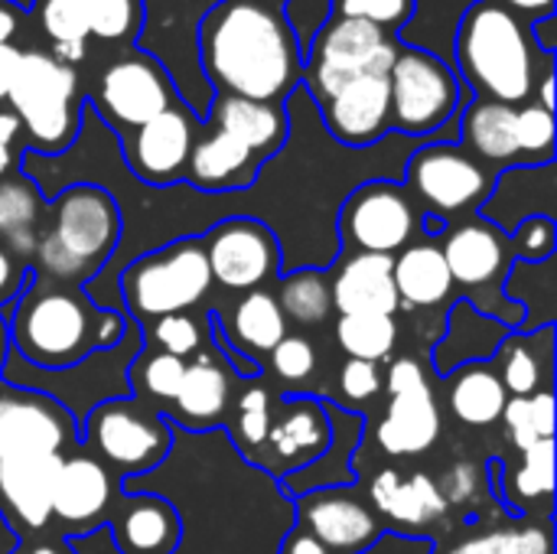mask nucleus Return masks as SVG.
Wrapping results in <instances>:
<instances>
[{"label": "nucleus", "instance_id": "423d86ee", "mask_svg": "<svg viewBox=\"0 0 557 554\" xmlns=\"http://www.w3.org/2000/svg\"><path fill=\"white\" fill-rule=\"evenodd\" d=\"M398 49L401 39L395 33L352 16H326L307 42L300 82L310 88L313 101L323 104L359 75H388Z\"/></svg>", "mask_w": 557, "mask_h": 554}, {"label": "nucleus", "instance_id": "9d476101", "mask_svg": "<svg viewBox=\"0 0 557 554\" xmlns=\"http://www.w3.org/2000/svg\"><path fill=\"white\" fill-rule=\"evenodd\" d=\"M405 189L434 219H454L480 209L496 183V173L467 153L460 144H428L405 170Z\"/></svg>", "mask_w": 557, "mask_h": 554}, {"label": "nucleus", "instance_id": "c756f323", "mask_svg": "<svg viewBox=\"0 0 557 554\" xmlns=\"http://www.w3.org/2000/svg\"><path fill=\"white\" fill-rule=\"evenodd\" d=\"M506 336L509 333L496 317L480 313L470 300H460L450 310L447 336L441 340V346L434 353V366H437V372L450 376L454 369H463L470 362H486L490 356H496V349L503 346Z\"/></svg>", "mask_w": 557, "mask_h": 554}, {"label": "nucleus", "instance_id": "4468645a", "mask_svg": "<svg viewBox=\"0 0 557 554\" xmlns=\"http://www.w3.org/2000/svg\"><path fill=\"white\" fill-rule=\"evenodd\" d=\"M209 274L225 291H255L281 268V248L268 225L255 219H228L209 229L202 242Z\"/></svg>", "mask_w": 557, "mask_h": 554}, {"label": "nucleus", "instance_id": "0eeeda50", "mask_svg": "<svg viewBox=\"0 0 557 554\" xmlns=\"http://www.w3.org/2000/svg\"><path fill=\"white\" fill-rule=\"evenodd\" d=\"M209 287H212L209 261L202 242L196 238H180L160 251L137 258L121 278L127 310L137 320H150V323L160 317L186 313L209 294Z\"/></svg>", "mask_w": 557, "mask_h": 554}, {"label": "nucleus", "instance_id": "f8f14e48", "mask_svg": "<svg viewBox=\"0 0 557 554\" xmlns=\"http://www.w3.org/2000/svg\"><path fill=\"white\" fill-rule=\"evenodd\" d=\"M78 441L72 411L29 385H0V460L62 457Z\"/></svg>", "mask_w": 557, "mask_h": 554}, {"label": "nucleus", "instance_id": "49530a36", "mask_svg": "<svg viewBox=\"0 0 557 554\" xmlns=\"http://www.w3.org/2000/svg\"><path fill=\"white\" fill-rule=\"evenodd\" d=\"M271 366L274 376L287 385H304L317 372V349L307 336H284L271 349Z\"/></svg>", "mask_w": 557, "mask_h": 554}, {"label": "nucleus", "instance_id": "473e14b6", "mask_svg": "<svg viewBox=\"0 0 557 554\" xmlns=\"http://www.w3.org/2000/svg\"><path fill=\"white\" fill-rule=\"evenodd\" d=\"M447 402L454 418L463 421L467 428H490L503 418L509 392L490 362H470L457 369Z\"/></svg>", "mask_w": 557, "mask_h": 554}, {"label": "nucleus", "instance_id": "a878e982", "mask_svg": "<svg viewBox=\"0 0 557 554\" xmlns=\"http://www.w3.org/2000/svg\"><path fill=\"white\" fill-rule=\"evenodd\" d=\"M271 421L274 424L264 438V447L284 467H310L330 451V411L317 398H290Z\"/></svg>", "mask_w": 557, "mask_h": 554}, {"label": "nucleus", "instance_id": "2eb2a0df", "mask_svg": "<svg viewBox=\"0 0 557 554\" xmlns=\"http://www.w3.org/2000/svg\"><path fill=\"white\" fill-rule=\"evenodd\" d=\"M199 127H202V121L180 101V104L160 111L157 118H150L147 124H140L137 131L121 134L124 157H127L134 176H140L150 186H170V183L183 180Z\"/></svg>", "mask_w": 557, "mask_h": 554}, {"label": "nucleus", "instance_id": "20e7f679", "mask_svg": "<svg viewBox=\"0 0 557 554\" xmlns=\"http://www.w3.org/2000/svg\"><path fill=\"white\" fill-rule=\"evenodd\" d=\"M117 235L121 209L114 196L101 186L78 183L55 196L52 222L36 238V255L42 271L65 287L91 278L114 251Z\"/></svg>", "mask_w": 557, "mask_h": 554}, {"label": "nucleus", "instance_id": "37998d69", "mask_svg": "<svg viewBox=\"0 0 557 554\" xmlns=\"http://www.w3.org/2000/svg\"><path fill=\"white\" fill-rule=\"evenodd\" d=\"M519 150L522 167H542L555 160V111L529 101L519 104Z\"/></svg>", "mask_w": 557, "mask_h": 554}, {"label": "nucleus", "instance_id": "f704fd0d", "mask_svg": "<svg viewBox=\"0 0 557 554\" xmlns=\"http://www.w3.org/2000/svg\"><path fill=\"white\" fill-rule=\"evenodd\" d=\"M228 333L238 349L271 353L287 336V320L268 291H248L235 300L228 317Z\"/></svg>", "mask_w": 557, "mask_h": 554}, {"label": "nucleus", "instance_id": "4c0bfd02", "mask_svg": "<svg viewBox=\"0 0 557 554\" xmlns=\"http://www.w3.org/2000/svg\"><path fill=\"white\" fill-rule=\"evenodd\" d=\"M277 307L284 313V320H294L300 327H317L330 317L333 310V297H330V281L313 271L304 268L297 274H287L277 287Z\"/></svg>", "mask_w": 557, "mask_h": 554}, {"label": "nucleus", "instance_id": "dca6fc26", "mask_svg": "<svg viewBox=\"0 0 557 554\" xmlns=\"http://www.w3.org/2000/svg\"><path fill=\"white\" fill-rule=\"evenodd\" d=\"M441 251H444L454 284L467 291H486V294H499L516 261L509 235L496 229L493 222H486L483 216L450 225L444 232Z\"/></svg>", "mask_w": 557, "mask_h": 554}, {"label": "nucleus", "instance_id": "0e129e2a", "mask_svg": "<svg viewBox=\"0 0 557 554\" xmlns=\"http://www.w3.org/2000/svg\"><path fill=\"white\" fill-rule=\"evenodd\" d=\"M7 167H10V147H7V144H0V176L7 173Z\"/></svg>", "mask_w": 557, "mask_h": 554}, {"label": "nucleus", "instance_id": "a18cd8bd", "mask_svg": "<svg viewBox=\"0 0 557 554\" xmlns=\"http://www.w3.org/2000/svg\"><path fill=\"white\" fill-rule=\"evenodd\" d=\"M418 0H330V16L366 20L385 33H401L414 20Z\"/></svg>", "mask_w": 557, "mask_h": 554}, {"label": "nucleus", "instance_id": "cd10ccee", "mask_svg": "<svg viewBox=\"0 0 557 554\" xmlns=\"http://www.w3.org/2000/svg\"><path fill=\"white\" fill-rule=\"evenodd\" d=\"M111 532L121 554H173L180 545V516L160 496H127L114 519Z\"/></svg>", "mask_w": 557, "mask_h": 554}, {"label": "nucleus", "instance_id": "338daca9", "mask_svg": "<svg viewBox=\"0 0 557 554\" xmlns=\"http://www.w3.org/2000/svg\"><path fill=\"white\" fill-rule=\"evenodd\" d=\"M258 3H271V7H284L287 0H258Z\"/></svg>", "mask_w": 557, "mask_h": 554}, {"label": "nucleus", "instance_id": "f257e3e1", "mask_svg": "<svg viewBox=\"0 0 557 554\" xmlns=\"http://www.w3.org/2000/svg\"><path fill=\"white\" fill-rule=\"evenodd\" d=\"M199 62L215 95L284 104L304 75V42L284 7L222 0L199 23Z\"/></svg>", "mask_w": 557, "mask_h": 554}, {"label": "nucleus", "instance_id": "7c9ffc66", "mask_svg": "<svg viewBox=\"0 0 557 554\" xmlns=\"http://www.w3.org/2000/svg\"><path fill=\"white\" fill-rule=\"evenodd\" d=\"M392 278H395L398 304H405L408 310L437 307L454 294V278L444 261V251L431 238L405 245L401 255L395 258Z\"/></svg>", "mask_w": 557, "mask_h": 554}, {"label": "nucleus", "instance_id": "ddd939ff", "mask_svg": "<svg viewBox=\"0 0 557 554\" xmlns=\"http://www.w3.org/2000/svg\"><path fill=\"white\" fill-rule=\"evenodd\" d=\"M339 232L343 242L356 251L395 255L411 245L418 232L414 199L401 183L392 180L362 183L339 212Z\"/></svg>", "mask_w": 557, "mask_h": 554}, {"label": "nucleus", "instance_id": "4d7b16f0", "mask_svg": "<svg viewBox=\"0 0 557 554\" xmlns=\"http://www.w3.org/2000/svg\"><path fill=\"white\" fill-rule=\"evenodd\" d=\"M20 52H23V49H16L13 42L0 46V101H3V98H7V91H10V82H13V72H16Z\"/></svg>", "mask_w": 557, "mask_h": 554}, {"label": "nucleus", "instance_id": "5701e85b", "mask_svg": "<svg viewBox=\"0 0 557 554\" xmlns=\"http://www.w3.org/2000/svg\"><path fill=\"white\" fill-rule=\"evenodd\" d=\"M532 216L555 219V167H509L483 202V219L506 235Z\"/></svg>", "mask_w": 557, "mask_h": 554}, {"label": "nucleus", "instance_id": "69168bd1", "mask_svg": "<svg viewBox=\"0 0 557 554\" xmlns=\"http://www.w3.org/2000/svg\"><path fill=\"white\" fill-rule=\"evenodd\" d=\"M3 356H7V333H3V323H0V366H3Z\"/></svg>", "mask_w": 557, "mask_h": 554}, {"label": "nucleus", "instance_id": "864d4df0", "mask_svg": "<svg viewBox=\"0 0 557 554\" xmlns=\"http://www.w3.org/2000/svg\"><path fill=\"white\" fill-rule=\"evenodd\" d=\"M503 418H506L509 438H512V444L519 447V454H522V451H529L532 444H539V438H535V431H532L529 398H509V402H506Z\"/></svg>", "mask_w": 557, "mask_h": 554}, {"label": "nucleus", "instance_id": "8fccbe9b", "mask_svg": "<svg viewBox=\"0 0 557 554\" xmlns=\"http://www.w3.org/2000/svg\"><path fill=\"white\" fill-rule=\"evenodd\" d=\"M271 431V408H268V392L251 389L238 398L235 411V434L248 447H261Z\"/></svg>", "mask_w": 557, "mask_h": 554}, {"label": "nucleus", "instance_id": "bf43d9fd", "mask_svg": "<svg viewBox=\"0 0 557 554\" xmlns=\"http://www.w3.org/2000/svg\"><path fill=\"white\" fill-rule=\"evenodd\" d=\"M535 95H539V101H535V104H542L545 111H555V69H548V72L539 78ZM535 95H532V98H535Z\"/></svg>", "mask_w": 557, "mask_h": 554}, {"label": "nucleus", "instance_id": "9b49d317", "mask_svg": "<svg viewBox=\"0 0 557 554\" xmlns=\"http://www.w3.org/2000/svg\"><path fill=\"white\" fill-rule=\"evenodd\" d=\"M85 438L95 454L121 473H147L170 454V428L140 402L114 398L88 415Z\"/></svg>", "mask_w": 557, "mask_h": 554}, {"label": "nucleus", "instance_id": "a211bd4d", "mask_svg": "<svg viewBox=\"0 0 557 554\" xmlns=\"http://www.w3.org/2000/svg\"><path fill=\"white\" fill-rule=\"evenodd\" d=\"M320 114L326 131L346 147H369L392 131V95L388 75H359L333 91Z\"/></svg>", "mask_w": 557, "mask_h": 554}, {"label": "nucleus", "instance_id": "f03ea898", "mask_svg": "<svg viewBox=\"0 0 557 554\" xmlns=\"http://www.w3.org/2000/svg\"><path fill=\"white\" fill-rule=\"evenodd\" d=\"M457 69L476 98L519 108L535 101V85L555 69V56L539 49L532 23L493 0H476L457 26Z\"/></svg>", "mask_w": 557, "mask_h": 554}, {"label": "nucleus", "instance_id": "09e8293b", "mask_svg": "<svg viewBox=\"0 0 557 554\" xmlns=\"http://www.w3.org/2000/svg\"><path fill=\"white\" fill-rule=\"evenodd\" d=\"M555 242V219H548V216H532V219H525L522 225H516L509 232V245H512V255L519 261H545V258H552Z\"/></svg>", "mask_w": 557, "mask_h": 554}, {"label": "nucleus", "instance_id": "39448f33", "mask_svg": "<svg viewBox=\"0 0 557 554\" xmlns=\"http://www.w3.org/2000/svg\"><path fill=\"white\" fill-rule=\"evenodd\" d=\"M7 98L20 127L29 134V144L39 153H62L78 137L82 127L78 72L59 62L55 56L39 49L20 52Z\"/></svg>", "mask_w": 557, "mask_h": 554}, {"label": "nucleus", "instance_id": "5fc2aeb1", "mask_svg": "<svg viewBox=\"0 0 557 554\" xmlns=\"http://www.w3.org/2000/svg\"><path fill=\"white\" fill-rule=\"evenodd\" d=\"M493 3L506 7L509 13H516L519 20H525V23H532V26H535L539 20L555 16L557 0H493Z\"/></svg>", "mask_w": 557, "mask_h": 554}, {"label": "nucleus", "instance_id": "052dcab7", "mask_svg": "<svg viewBox=\"0 0 557 554\" xmlns=\"http://www.w3.org/2000/svg\"><path fill=\"white\" fill-rule=\"evenodd\" d=\"M13 278H16V264H13V258L0 248V297L13 291Z\"/></svg>", "mask_w": 557, "mask_h": 554}, {"label": "nucleus", "instance_id": "1a4fd4ad", "mask_svg": "<svg viewBox=\"0 0 557 554\" xmlns=\"http://www.w3.org/2000/svg\"><path fill=\"white\" fill-rule=\"evenodd\" d=\"M91 104L98 108L104 124L131 134L160 111L180 104V91L160 59L131 46L98 72Z\"/></svg>", "mask_w": 557, "mask_h": 554}, {"label": "nucleus", "instance_id": "3c124183", "mask_svg": "<svg viewBox=\"0 0 557 554\" xmlns=\"http://www.w3.org/2000/svg\"><path fill=\"white\" fill-rule=\"evenodd\" d=\"M379 392H382L379 366L359 362V359H346V366L339 369V395L349 398V402H369Z\"/></svg>", "mask_w": 557, "mask_h": 554}, {"label": "nucleus", "instance_id": "6e6d98bb", "mask_svg": "<svg viewBox=\"0 0 557 554\" xmlns=\"http://www.w3.org/2000/svg\"><path fill=\"white\" fill-rule=\"evenodd\" d=\"M281 554H333L323 542H317L307 529H294L284 545H281Z\"/></svg>", "mask_w": 557, "mask_h": 554}, {"label": "nucleus", "instance_id": "a19ab883", "mask_svg": "<svg viewBox=\"0 0 557 554\" xmlns=\"http://www.w3.org/2000/svg\"><path fill=\"white\" fill-rule=\"evenodd\" d=\"M555 490V441H539L522 451L519 467L509 477V496L516 503L552 500Z\"/></svg>", "mask_w": 557, "mask_h": 554}, {"label": "nucleus", "instance_id": "58836bf2", "mask_svg": "<svg viewBox=\"0 0 557 554\" xmlns=\"http://www.w3.org/2000/svg\"><path fill=\"white\" fill-rule=\"evenodd\" d=\"M336 343L349 359L359 362H385L398 343L395 317H339L336 320Z\"/></svg>", "mask_w": 557, "mask_h": 554}, {"label": "nucleus", "instance_id": "de8ad7c7", "mask_svg": "<svg viewBox=\"0 0 557 554\" xmlns=\"http://www.w3.org/2000/svg\"><path fill=\"white\" fill-rule=\"evenodd\" d=\"M150 343L160 353H170L176 359H186L189 353H196L202 346V333L199 323L186 313H173V317H160L150 327Z\"/></svg>", "mask_w": 557, "mask_h": 554}, {"label": "nucleus", "instance_id": "393cba45", "mask_svg": "<svg viewBox=\"0 0 557 554\" xmlns=\"http://www.w3.org/2000/svg\"><path fill=\"white\" fill-rule=\"evenodd\" d=\"M206 127H215V131L235 137L264 163L287 140V111H284V104H271V101L215 95Z\"/></svg>", "mask_w": 557, "mask_h": 554}, {"label": "nucleus", "instance_id": "79ce46f5", "mask_svg": "<svg viewBox=\"0 0 557 554\" xmlns=\"http://www.w3.org/2000/svg\"><path fill=\"white\" fill-rule=\"evenodd\" d=\"M447 554H552V532L545 526H522V529H499L476 535Z\"/></svg>", "mask_w": 557, "mask_h": 554}, {"label": "nucleus", "instance_id": "bb28decb", "mask_svg": "<svg viewBox=\"0 0 557 554\" xmlns=\"http://www.w3.org/2000/svg\"><path fill=\"white\" fill-rule=\"evenodd\" d=\"M460 147L480 163L493 167H522L519 150V108L473 98L460 121Z\"/></svg>", "mask_w": 557, "mask_h": 554}, {"label": "nucleus", "instance_id": "2f4dec72", "mask_svg": "<svg viewBox=\"0 0 557 554\" xmlns=\"http://www.w3.org/2000/svg\"><path fill=\"white\" fill-rule=\"evenodd\" d=\"M232 402V379L222 362H215L209 353H202L196 362L186 366L183 385L176 392L173 418L186 428H212L225 418Z\"/></svg>", "mask_w": 557, "mask_h": 554}, {"label": "nucleus", "instance_id": "603ef678", "mask_svg": "<svg viewBox=\"0 0 557 554\" xmlns=\"http://www.w3.org/2000/svg\"><path fill=\"white\" fill-rule=\"evenodd\" d=\"M437 490H441V496L447 500V506H454V503H470V500L476 496V490H480V467L470 464V460H457V464L444 473V480L437 483Z\"/></svg>", "mask_w": 557, "mask_h": 554}, {"label": "nucleus", "instance_id": "72a5a7b5", "mask_svg": "<svg viewBox=\"0 0 557 554\" xmlns=\"http://www.w3.org/2000/svg\"><path fill=\"white\" fill-rule=\"evenodd\" d=\"M552 327L535 336H506L496 349V372L509 392V398H529L545 389L552 376Z\"/></svg>", "mask_w": 557, "mask_h": 554}, {"label": "nucleus", "instance_id": "e433bc0d", "mask_svg": "<svg viewBox=\"0 0 557 554\" xmlns=\"http://www.w3.org/2000/svg\"><path fill=\"white\" fill-rule=\"evenodd\" d=\"M36 222H39V193L26 180L0 183V235L13 255L36 251Z\"/></svg>", "mask_w": 557, "mask_h": 554}, {"label": "nucleus", "instance_id": "aec40b11", "mask_svg": "<svg viewBox=\"0 0 557 554\" xmlns=\"http://www.w3.org/2000/svg\"><path fill=\"white\" fill-rule=\"evenodd\" d=\"M441 428H444L441 405L424 379L418 385L388 395V408L379 424V444L392 457H418L437 444Z\"/></svg>", "mask_w": 557, "mask_h": 554}, {"label": "nucleus", "instance_id": "412c9836", "mask_svg": "<svg viewBox=\"0 0 557 554\" xmlns=\"http://www.w3.org/2000/svg\"><path fill=\"white\" fill-rule=\"evenodd\" d=\"M62 457H10L0 460V513L26 532L46 529L52 519V483Z\"/></svg>", "mask_w": 557, "mask_h": 554}, {"label": "nucleus", "instance_id": "e2e57ef3", "mask_svg": "<svg viewBox=\"0 0 557 554\" xmlns=\"http://www.w3.org/2000/svg\"><path fill=\"white\" fill-rule=\"evenodd\" d=\"M29 554H75L69 545H36L29 549Z\"/></svg>", "mask_w": 557, "mask_h": 554}, {"label": "nucleus", "instance_id": "7ed1b4c3", "mask_svg": "<svg viewBox=\"0 0 557 554\" xmlns=\"http://www.w3.org/2000/svg\"><path fill=\"white\" fill-rule=\"evenodd\" d=\"M10 333L26 362L69 372L95 349L114 346L124 336V320L114 310H98L75 287L36 281L13 300Z\"/></svg>", "mask_w": 557, "mask_h": 554}, {"label": "nucleus", "instance_id": "13d9d810", "mask_svg": "<svg viewBox=\"0 0 557 554\" xmlns=\"http://www.w3.org/2000/svg\"><path fill=\"white\" fill-rule=\"evenodd\" d=\"M20 20H23L20 7H13V3H3V0H0V46H7V42L16 36V29H20Z\"/></svg>", "mask_w": 557, "mask_h": 554}, {"label": "nucleus", "instance_id": "ea45409f", "mask_svg": "<svg viewBox=\"0 0 557 554\" xmlns=\"http://www.w3.org/2000/svg\"><path fill=\"white\" fill-rule=\"evenodd\" d=\"M144 0H85V23L88 36L104 42L134 46L144 29Z\"/></svg>", "mask_w": 557, "mask_h": 554}, {"label": "nucleus", "instance_id": "f3484780", "mask_svg": "<svg viewBox=\"0 0 557 554\" xmlns=\"http://www.w3.org/2000/svg\"><path fill=\"white\" fill-rule=\"evenodd\" d=\"M297 513H300V529H307L333 554L366 552L382 532L375 513L359 496L336 487L300 496Z\"/></svg>", "mask_w": 557, "mask_h": 554}, {"label": "nucleus", "instance_id": "6e6552de", "mask_svg": "<svg viewBox=\"0 0 557 554\" xmlns=\"http://www.w3.org/2000/svg\"><path fill=\"white\" fill-rule=\"evenodd\" d=\"M392 127L411 137L441 131L460 108V78L454 69L418 46L401 42L388 69Z\"/></svg>", "mask_w": 557, "mask_h": 554}, {"label": "nucleus", "instance_id": "680f3d73", "mask_svg": "<svg viewBox=\"0 0 557 554\" xmlns=\"http://www.w3.org/2000/svg\"><path fill=\"white\" fill-rule=\"evenodd\" d=\"M20 134V121H16V114L13 111H3L0 114V144H7L10 147V140Z\"/></svg>", "mask_w": 557, "mask_h": 554}, {"label": "nucleus", "instance_id": "c03bdc74", "mask_svg": "<svg viewBox=\"0 0 557 554\" xmlns=\"http://www.w3.org/2000/svg\"><path fill=\"white\" fill-rule=\"evenodd\" d=\"M131 376H134V385H137L144 395H150V398H157V402H173L176 392H180V385H183L186 362L176 359V356H170V353L153 349V353H147L144 359L134 362Z\"/></svg>", "mask_w": 557, "mask_h": 554}, {"label": "nucleus", "instance_id": "c85d7f7f", "mask_svg": "<svg viewBox=\"0 0 557 554\" xmlns=\"http://www.w3.org/2000/svg\"><path fill=\"white\" fill-rule=\"evenodd\" d=\"M369 496L388 522L408 529L431 526L447 513V500L441 496L437 483L428 473L401 477L398 470H382L372 477Z\"/></svg>", "mask_w": 557, "mask_h": 554}, {"label": "nucleus", "instance_id": "4be33fe9", "mask_svg": "<svg viewBox=\"0 0 557 554\" xmlns=\"http://www.w3.org/2000/svg\"><path fill=\"white\" fill-rule=\"evenodd\" d=\"M111 500H114V483L101 460L88 454L62 457L52 483V516H59L69 526L95 529L111 509Z\"/></svg>", "mask_w": 557, "mask_h": 554}, {"label": "nucleus", "instance_id": "6ab92c4d", "mask_svg": "<svg viewBox=\"0 0 557 554\" xmlns=\"http://www.w3.org/2000/svg\"><path fill=\"white\" fill-rule=\"evenodd\" d=\"M395 255L356 251L339 261L330 297L339 317H395L398 291H395Z\"/></svg>", "mask_w": 557, "mask_h": 554}, {"label": "nucleus", "instance_id": "b1692460", "mask_svg": "<svg viewBox=\"0 0 557 554\" xmlns=\"http://www.w3.org/2000/svg\"><path fill=\"white\" fill-rule=\"evenodd\" d=\"M258 170H261V160L245 144L202 124L193 140L189 163H186L183 176L206 193H225V189L251 186Z\"/></svg>", "mask_w": 557, "mask_h": 554}, {"label": "nucleus", "instance_id": "c9c22d12", "mask_svg": "<svg viewBox=\"0 0 557 554\" xmlns=\"http://www.w3.org/2000/svg\"><path fill=\"white\" fill-rule=\"evenodd\" d=\"M33 16H36L39 29L49 36V42L55 46L59 62L72 65L75 59H82L85 39H88L85 0H36Z\"/></svg>", "mask_w": 557, "mask_h": 554}]
</instances>
